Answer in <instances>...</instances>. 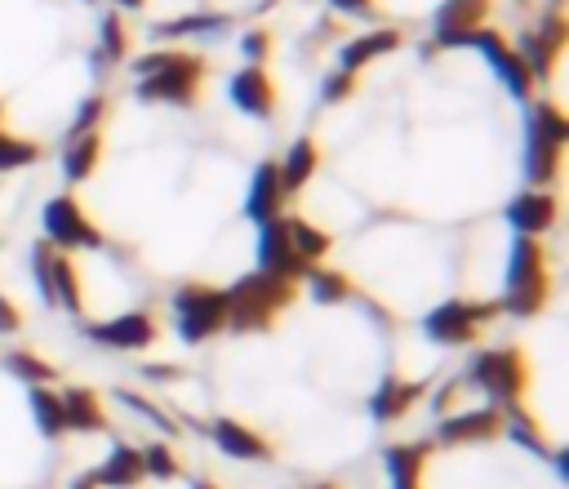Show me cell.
<instances>
[{"instance_id":"74e56055","label":"cell","mask_w":569,"mask_h":489,"mask_svg":"<svg viewBox=\"0 0 569 489\" xmlns=\"http://www.w3.org/2000/svg\"><path fill=\"white\" fill-rule=\"evenodd\" d=\"M240 53H244V67H262V62H267V53H271V31L249 27V31L240 36Z\"/></svg>"},{"instance_id":"681fc988","label":"cell","mask_w":569,"mask_h":489,"mask_svg":"<svg viewBox=\"0 0 569 489\" xmlns=\"http://www.w3.org/2000/svg\"><path fill=\"white\" fill-rule=\"evenodd\" d=\"M413 489H422V485H413Z\"/></svg>"},{"instance_id":"4fadbf2b","label":"cell","mask_w":569,"mask_h":489,"mask_svg":"<svg viewBox=\"0 0 569 489\" xmlns=\"http://www.w3.org/2000/svg\"><path fill=\"white\" fill-rule=\"evenodd\" d=\"M502 218H507V227H511L516 236L542 240V236L560 222V196L547 191V187H525V191H516V196L507 200Z\"/></svg>"},{"instance_id":"ffe728a7","label":"cell","mask_w":569,"mask_h":489,"mask_svg":"<svg viewBox=\"0 0 569 489\" xmlns=\"http://www.w3.org/2000/svg\"><path fill=\"white\" fill-rule=\"evenodd\" d=\"M400 44H405L400 27H373V31H360V36H351V40H342V49H338V71L360 76L369 62L396 53Z\"/></svg>"},{"instance_id":"3957f363","label":"cell","mask_w":569,"mask_h":489,"mask_svg":"<svg viewBox=\"0 0 569 489\" xmlns=\"http://www.w3.org/2000/svg\"><path fill=\"white\" fill-rule=\"evenodd\" d=\"M298 285L267 276V271H244L236 285H227V329L231 333H262L276 325L284 307H293Z\"/></svg>"},{"instance_id":"8d00e7d4","label":"cell","mask_w":569,"mask_h":489,"mask_svg":"<svg viewBox=\"0 0 569 489\" xmlns=\"http://www.w3.org/2000/svg\"><path fill=\"white\" fill-rule=\"evenodd\" d=\"M142 467H147V476H156V480H173V476L182 471L178 453H173L164 440H151V445L142 449Z\"/></svg>"},{"instance_id":"7bdbcfd3","label":"cell","mask_w":569,"mask_h":489,"mask_svg":"<svg viewBox=\"0 0 569 489\" xmlns=\"http://www.w3.org/2000/svg\"><path fill=\"white\" fill-rule=\"evenodd\" d=\"M142 378H151V382H173V378H182V369H169L164 360H156V365H142Z\"/></svg>"},{"instance_id":"484cf974","label":"cell","mask_w":569,"mask_h":489,"mask_svg":"<svg viewBox=\"0 0 569 489\" xmlns=\"http://www.w3.org/2000/svg\"><path fill=\"white\" fill-rule=\"evenodd\" d=\"M284 231H289L293 253H298L307 267H320V262H325V253L333 249V236H329L325 227H316L311 218H284Z\"/></svg>"},{"instance_id":"6da1fadb","label":"cell","mask_w":569,"mask_h":489,"mask_svg":"<svg viewBox=\"0 0 569 489\" xmlns=\"http://www.w3.org/2000/svg\"><path fill=\"white\" fill-rule=\"evenodd\" d=\"M133 98L156 107H196L204 84V58L191 49H151L129 62Z\"/></svg>"},{"instance_id":"ac0fdd59","label":"cell","mask_w":569,"mask_h":489,"mask_svg":"<svg viewBox=\"0 0 569 489\" xmlns=\"http://www.w3.org/2000/svg\"><path fill=\"white\" fill-rule=\"evenodd\" d=\"M227 98L240 116H253V120H271L276 111V80L262 71V67H240L231 80H227Z\"/></svg>"},{"instance_id":"f6af8a7d","label":"cell","mask_w":569,"mask_h":489,"mask_svg":"<svg viewBox=\"0 0 569 489\" xmlns=\"http://www.w3.org/2000/svg\"><path fill=\"white\" fill-rule=\"evenodd\" d=\"M71 489H98V480H93V471H84V476H76V480H71Z\"/></svg>"},{"instance_id":"f35d334b","label":"cell","mask_w":569,"mask_h":489,"mask_svg":"<svg viewBox=\"0 0 569 489\" xmlns=\"http://www.w3.org/2000/svg\"><path fill=\"white\" fill-rule=\"evenodd\" d=\"M356 84H360V76H351V71H329L325 76V84H320V102H347L351 93H356Z\"/></svg>"},{"instance_id":"5b68a950","label":"cell","mask_w":569,"mask_h":489,"mask_svg":"<svg viewBox=\"0 0 569 489\" xmlns=\"http://www.w3.org/2000/svg\"><path fill=\"white\" fill-rule=\"evenodd\" d=\"M467 391H480L493 409H516L529 391V356L520 347H489L476 351L467 373H462Z\"/></svg>"},{"instance_id":"c3c4849f","label":"cell","mask_w":569,"mask_h":489,"mask_svg":"<svg viewBox=\"0 0 569 489\" xmlns=\"http://www.w3.org/2000/svg\"><path fill=\"white\" fill-rule=\"evenodd\" d=\"M0 129H4V102H0Z\"/></svg>"},{"instance_id":"d590c367","label":"cell","mask_w":569,"mask_h":489,"mask_svg":"<svg viewBox=\"0 0 569 489\" xmlns=\"http://www.w3.org/2000/svg\"><path fill=\"white\" fill-rule=\"evenodd\" d=\"M116 400H120V405H124L129 413H138V418H147V422H151L156 431H164V436L173 431V418H169V413H164V409H160L156 400H147L142 391H116Z\"/></svg>"},{"instance_id":"7dc6e473","label":"cell","mask_w":569,"mask_h":489,"mask_svg":"<svg viewBox=\"0 0 569 489\" xmlns=\"http://www.w3.org/2000/svg\"><path fill=\"white\" fill-rule=\"evenodd\" d=\"M191 489H218V485H213V480H196Z\"/></svg>"},{"instance_id":"83f0119b","label":"cell","mask_w":569,"mask_h":489,"mask_svg":"<svg viewBox=\"0 0 569 489\" xmlns=\"http://www.w3.org/2000/svg\"><path fill=\"white\" fill-rule=\"evenodd\" d=\"M160 40H191V36H222L227 31V13H178L151 27Z\"/></svg>"},{"instance_id":"836d02e7","label":"cell","mask_w":569,"mask_h":489,"mask_svg":"<svg viewBox=\"0 0 569 489\" xmlns=\"http://www.w3.org/2000/svg\"><path fill=\"white\" fill-rule=\"evenodd\" d=\"M40 160V147L31 138H18L9 129H0V173H18V169H31Z\"/></svg>"},{"instance_id":"bcb514c9","label":"cell","mask_w":569,"mask_h":489,"mask_svg":"<svg viewBox=\"0 0 569 489\" xmlns=\"http://www.w3.org/2000/svg\"><path fill=\"white\" fill-rule=\"evenodd\" d=\"M111 4H116V9H142L147 0H111Z\"/></svg>"},{"instance_id":"e0dca14e","label":"cell","mask_w":569,"mask_h":489,"mask_svg":"<svg viewBox=\"0 0 569 489\" xmlns=\"http://www.w3.org/2000/svg\"><path fill=\"white\" fill-rule=\"evenodd\" d=\"M258 271H267V276H280V280H293V285H302V276H307V262L293 253V244H289V231H284V218H276V222L258 227Z\"/></svg>"},{"instance_id":"1f68e13d","label":"cell","mask_w":569,"mask_h":489,"mask_svg":"<svg viewBox=\"0 0 569 489\" xmlns=\"http://www.w3.org/2000/svg\"><path fill=\"white\" fill-rule=\"evenodd\" d=\"M124 58H129V31H124V18L111 9L98 22V67H120Z\"/></svg>"},{"instance_id":"5bb4252c","label":"cell","mask_w":569,"mask_h":489,"mask_svg":"<svg viewBox=\"0 0 569 489\" xmlns=\"http://www.w3.org/2000/svg\"><path fill=\"white\" fill-rule=\"evenodd\" d=\"M436 440L440 445H489V440H502V409L493 405H462L453 413H445L436 422Z\"/></svg>"},{"instance_id":"ba28073f","label":"cell","mask_w":569,"mask_h":489,"mask_svg":"<svg viewBox=\"0 0 569 489\" xmlns=\"http://www.w3.org/2000/svg\"><path fill=\"white\" fill-rule=\"evenodd\" d=\"M565 40H569L565 4H560V0H551V4L538 13V22H533V27H525V31H520V40H511V49H516V53H520V62L529 67V76L542 84V80H551L556 62H560V53H565Z\"/></svg>"},{"instance_id":"cb8c5ba5","label":"cell","mask_w":569,"mask_h":489,"mask_svg":"<svg viewBox=\"0 0 569 489\" xmlns=\"http://www.w3.org/2000/svg\"><path fill=\"white\" fill-rule=\"evenodd\" d=\"M427 453H431V440L387 445V449H382V467H387V480H391V489H413V485H422V471H427Z\"/></svg>"},{"instance_id":"277c9868","label":"cell","mask_w":569,"mask_h":489,"mask_svg":"<svg viewBox=\"0 0 569 489\" xmlns=\"http://www.w3.org/2000/svg\"><path fill=\"white\" fill-rule=\"evenodd\" d=\"M565 142H569V120L560 102H529L525 111V178L529 187H547L560 178L565 164Z\"/></svg>"},{"instance_id":"7402d4cb","label":"cell","mask_w":569,"mask_h":489,"mask_svg":"<svg viewBox=\"0 0 569 489\" xmlns=\"http://www.w3.org/2000/svg\"><path fill=\"white\" fill-rule=\"evenodd\" d=\"M58 396H62V422H67V431H76V436L107 431V405H102V396L93 387H67Z\"/></svg>"},{"instance_id":"8992f818","label":"cell","mask_w":569,"mask_h":489,"mask_svg":"<svg viewBox=\"0 0 569 489\" xmlns=\"http://www.w3.org/2000/svg\"><path fill=\"white\" fill-rule=\"evenodd\" d=\"M173 329L187 347H200L227 329V289L222 285H182L169 298Z\"/></svg>"},{"instance_id":"7a4b0ae2","label":"cell","mask_w":569,"mask_h":489,"mask_svg":"<svg viewBox=\"0 0 569 489\" xmlns=\"http://www.w3.org/2000/svg\"><path fill=\"white\" fill-rule=\"evenodd\" d=\"M547 302H551L547 249H542V240L516 236L511 249H507V267H502V298H498V311H502V316H516V320H533Z\"/></svg>"},{"instance_id":"7c38bea8","label":"cell","mask_w":569,"mask_h":489,"mask_svg":"<svg viewBox=\"0 0 569 489\" xmlns=\"http://www.w3.org/2000/svg\"><path fill=\"white\" fill-rule=\"evenodd\" d=\"M471 49L489 62V71L502 80V89L516 98V102H533V93H538V80L529 76V67L520 62V53L511 49V40L502 36V31H493V27H480L476 36H471Z\"/></svg>"},{"instance_id":"9c48e42d","label":"cell","mask_w":569,"mask_h":489,"mask_svg":"<svg viewBox=\"0 0 569 489\" xmlns=\"http://www.w3.org/2000/svg\"><path fill=\"white\" fill-rule=\"evenodd\" d=\"M31 276H36V289L49 307H62L71 316L84 311V298H80V271H76V258L53 249L49 240L31 244Z\"/></svg>"},{"instance_id":"d6a6232c","label":"cell","mask_w":569,"mask_h":489,"mask_svg":"<svg viewBox=\"0 0 569 489\" xmlns=\"http://www.w3.org/2000/svg\"><path fill=\"white\" fill-rule=\"evenodd\" d=\"M4 369H9L13 378H22L27 387H49V382L58 378V369H53L40 351H9V356H4Z\"/></svg>"},{"instance_id":"f546056e","label":"cell","mask_w":569,"mask_h":489,"mask_svg":"<svg viewBox=\"0 0 569 489\" xmlns=\"http://www.w3.org/2000/svg\"><path fill=\"white\" fill-rule=\"evenodd\" d=\"M27 400H31V418L40 427L44 440H62L67 436V422H62V396L53 387H27Z\"/></svg>"},{"instance_id":"603a6c76","label":"cell","mask_w":569,"mask_h":489,"mask_svg":"<svg viewBox=\"0 0 569 489\" xmlns=\"http://www.w3.org/2000/svg\"><path fill=\"white\" fill-rule=\"evenodd\" d=\"M93 480L98 489H133L147 480V467H142V449L138 445H111V453L93 467Z\"/></svg>"},{"instance_id":"d4e9b609","label":"cell","mask_w":569,"mask_h":489,"mask_svg":"<svg viewBox=\"0 0 569 489\" xmlns=\"http://www.w3.org/2000/svg\"><path fill=\"white\" fill-rule=\"evenodd\" d=\"M316 169H320V147H316V138H293L289 151L276 160V173H280L284 196H298V191L316 178Z\"/></svg>"},{"instance_id":"4dcf8cb0","label":"cell","mask_w":569,"mask_h":489,"mask_svg":"<svg viewBox=\"0 0 569 489\" xmlns=\"http://www.w3.org/2000/svg\"><path fill=\"white\" fill-rule=\"evenodd\" d=\"M302 285H307V293L320 302V307H333V302H347L351 293H356V285L338 271V267H307V276H302Z\"/></svg>"},{"instance_id":"d6986e66","label":"cell","mask_w":569,"mask_h":489,"mask_svg":"<svg viewBox=\"0 0 569 489\" xmlns=\"http://www.w3.org/2000/svg\"><path fill=\"white\" fill-rule=\"evenodd\" d=\"M209 440H213L227 458H236V462H271V458H276V445H271L262 431H253L249 422H236V418H213Z\"/></svg>"},{"instance_id":"2e32d148","label":"cell","mask_w":569,"mask_h":489,"mask_svg":"<svg viewBox=\"0 0 569 489\" xmlns=\"http://www.w3.org/2000/svg\"><path fill=\"white\" fill-rule=\"evenodd\" d=\"M284 187H280V173H276V160H262L253 164L249 173V187H244V218L253 227H267L276 218H284Z\"/></svg>"},{"instance_id":"ee69618b","label":"cell","mask_w":569,"mask_h":489,"mask_svg":"<svg viewBox=\"0 0 569 489\" xmlns=\"http://www.w3.org/2000/svg\"><path fill=\"white\" fill-rule=\"evenodd\" d=\"M547 462H551L556 480H569V453H565V449H551V453H547Z\"/></svg>"},{"instance_id":"ab89813d","label":"cell","mask_w":569,"mask_h":489,"mask_svg":"<svg viewBox=\"0 0 569 489\" xmlns=\"http://www.w3.org/2000/svg\"><path fill=\"white\" fill-rule=\"evenodd\" d=\"M467 391V382H462V373L453 378V382H445L436 396H431V409H436V418H445V413H453L458 409V396Z\"/></svg>"},{"instance_id":"8fae6325","label":"cell","mask_w":569,"mask_h":489,"mask_svg":"<svg viewBox=\"0 0 569 489\" xmlns=\"http://www.w3.org/2000/svg\"><path fill=\"white\" fill-rule=\"evenodd\" d=\"M493 0H440V9L431 13V40H427V58L436 49H471V36L480 27H489Z\"/></svg>"},{"instance_id":"9a60e30c","label":"cell","mask_w":569,"mask_h":489,"mask_svg":"<svg viewBox=\"0 0 569 489\" xmlns=\"http://www.w3.org/2000/svg\"><path fill=\"white\" fill-rule=\"evenodd\" d=\"M84 333H89V342H98L107 351H147L160 329H156L151 311H124L111 320H93Z\"/></svg>"},{"instance_id":"b9f144b4","label":"cell","mask_w":569,"mask_h":489,"mask_svg":"<svg viewBox=\"0 0 569 489\" xmlns=\"http://www.w3.org/2000/svg\"><path fill=\"white\" fill-rule=\"evenodd\" d=\"M325 4L338 9V13H347V18H365V13H373L378 0H325Z\"/></svg>"},{"instance_id":"52a82bcc","label":"cell","mask_w":569,"mask_h":489,"mask_svg":"<svg viewBox=\"0 0 569 489\" xmlns=\"http://www.w3.org/2000/svg\"><path fill=\"white\" fill-rule=\"evenodd\" d=\"M502 316L498 302H476V298H445L422 316V333L436 347H471L480 338V329Z\"/></svg>"},{"instance_id":"e575fe53","label":"cell","mask_w":569,"mask_h":489,"mask_svg":"<svg viewBox=\"0 0 569 489\" xmlns=\"http://www.w3.org/2000/svg\"><path fill=\"white\" fill-rule=\"evenodd\" d=\"M107 93H89V98H80V107H76V116H71V129H67V138H80V133H98V124L107 120Z\"/></svg>"},{"instance_id":"4316f807","label":"cell","mask_w":569,"mask_h":489,"mask_svg":"<svg viewBox=\"0 0 569 489\" xmlns=\"http://www.w3.org/2000/svg\"><path fill=\"white\" fill-rule=\"evenodd\" d=\"M102 160V133H80V138H67L62 147V178L67 182H84Z\"/></svg>"},{"instance_id":"f1b7e54d","label":"cell","mask_w":569,"mask_h":489,"mask_svg":"<svg viewBox=\"0 0 569 489\" xmlns=\"http://www.w3.org/2000/svg\"><path fill=\"white\" fill-rule=\"evenodd\" d=\"M502 436H507V440H516L520 449H529L533 458H547V453H551V445H547V436H542L538 418H533L525 405L502 409Z\"/></svg>"},{"instance_id":"44dd1931","label":"cell","mask_w":569,"mask_h":489,"mask_svg":"<svg viewBox=\"0 0 569 489\" xmlns=\"http://www.w3.org/2000/svg\"><path fill=\"white\" fill-rule=\"evenodd\" d=\"M422 396H427V382H409V378L391 373V378H382L378 391L369 396V418L382 422V427H391V422L409 418V409H413Z\"/></svg>"},{"instance_id":"60d3db41","label":"cell","mask_w":569,"mask_h":489,"mask_svg":"<svg viewBox=\"0 0 569 489\" xmlns=\"http://www.w3.org/2000/svg\"><path fill=\"white\" fill-rule=\"evenodd\" d=\"M18 329H22V311L13 298L0 293V333H18Z\"/></svg>"},{"instance_id":"30bf717a","label":"cell","mask_w":569,"mask_h":489,"mask_svg":"<svg viewBox=\"0 0 569 489\" xmlns=\"http://www.w3.org/2000/svg\"><path fill=\"white\" fill-rule=\"evenodd\" d=\"M40 227H44V240L53 249H62V253H80V249H102L107 244L102 231L93 227V218L84 213V204L76 196H67V191L53 196V200H44Z\"/></svg>"}]
</instances>
